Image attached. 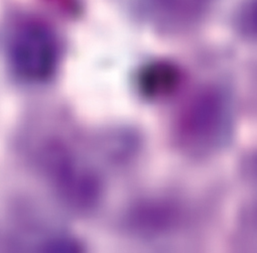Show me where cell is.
I'll use <instances>...</instances> for the list:
<instances>
[{
  "mask_svg": "<svg viewBox=\"0 0 257 253\" xmlns=\"http://www.w3.org/2000/svg\"><path fill=\"white\" fill-rule=\"evenodd\" d=\"M9 54L13 71L20 79L42 83L55 75L61 48L50 26L40 21H28L14 32Z\"/></svg>",
  "mask_w": 257,
  "mask_h": 253,
  "instance_id": "cell-1",
  "label": "cell"
},
{
  "mask_svg": "<svg viewBox=\"0 0 257 253\" xmlns=\"http://www.w3.org/2000/svg\"><path fill=\"white\" fill-rule=\"evenodd\" d=\"M227 123L224 98L215 91L201 96L185 121L186 142L199 150L210 148L219 141Z\"/></svg>",
  "mask_w": 257,
  "mask_h": 253,
  "instance_id": "cell-2",
  "label": "cell"
},
{
  "mask_svg": "<svg viewBox=\"0 0 257 253\" xmlns=\"http://www.w3.org/2000/svg\"><path fill=\"white\" fill-rule=\"evenodd\" d=\"M220 0H148V12L158 25L169 29H190L202 24Z\"/></svg>",
  "mask_w": 257,
  "mask_h": 253,
  "instance_id": "cell-3",
  "label": "cell"
},
{
  "mask_svg": "<svg viewBox=\"0 0 257 253\" xmlns=\"http://www.w3.org/2000/svg\"><path fill=\"white\" fill-rule=\"evenodd\" d=\"M233 12L236 30L243 37L257 40V0H240Z\"/></svg>",
  "mask_w": 257,
  "mask_h": 253,
  "instance_id": "cell-4",
  "label": "cell"
}]
</instances>
